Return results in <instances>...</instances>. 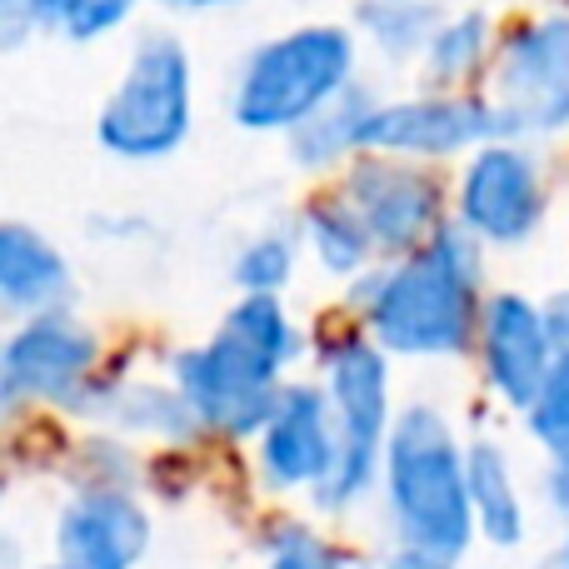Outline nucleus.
Masks as SVG:
<instances>
[{
    "label": "nucleus",
    "mask_w": 569,
    "mask_h": 569,
    "mask_svg": "<svg viewBox=\"0 0 569 569\" xmlns=\"http://www.w3.org/2000/svg\"><path fill=\"white\" fill-rule=\"evenodd\" d=\"M485 284V246L460 226L440 220L430 240L395 266L360 270L350 280V305L365 335L385 355L405 360H460L475 350Z\"/></svg>",
    "instance_id": "f257e3e1"
},
{
    "label": "nucleus",
    "mask_w": 569,
    "mask_h": 569,
    "mask_svg": "<svg viewBox=\"0 0 569 569\" xmlns=\"http://www.w3.org/2000/svg\"><path fill=\"white\" fill-rule=\"evenodd\" d=\"M380 495L395 550H420L465 565L475 550V515L465 490V445L435 405L395 410L380 460Z\"/></svg>",
    "instance_id": "f03ea898"
},
{
    "label": "nucleus",
    "mask_w": 569,
    "mask_h": 569,
    "mask_svg": "<svg viewBox=\"0 0 569 569\" xmlns=\"http://www.w3.org/2000/svg\"><path fill=\"white\" fill-rule=\"evenodd\" d=\"M355 80V30L335 20L295 26L246 56L230 86V120L256 136H290Z\"/></svg>",
    "instance_id": "7ed1b4c3"
},
{
    "label": "nucleus",
    "mask_w": 569,
    "mask_h": 569,
    "mask_svg": "<svg viewBox=\"0 0 569 569\" xmlns=\"http://www.w3.org/2000/svg\"><path fill=\"white\" fill-rule=\"evenodd\" d=\"M320 390L335 425V465L320 480V490H310V500L325 515H345L370 500L380 485L385 435L395 420L390 355L370 335H345L320 360Z\"/></svg>",
    "instance_id": "20e7f679"
},
{
    "label": "nucleus",
    "mask_w": 569,
    "mask_h": 569,
    "mask_svg": "<svg viewBox=\"0 0 569 569\" xmlns=\"http://www.w3.org/2000/svg\"><path fill=\"white\" fill-rule=\"evenodd\" d=\"M196 126V66L180 36L146 30L130 50L120 86L106 96L96 116V140L116 160L150 166L170 160Z\"/></svg>",
    "instance_id": "39448f33"
},
{
    "label": "nucleus",
    "mask_w": 569,
    "mask_h": 569,
    "mask_svg": "<svg viewBox=\"0 0 569 569\" xmlns=\"http://www.w3.org/2000/svg\"><path fill=\"white\" fill-rule=\"evenodd\" d=\"M485 106L495 116V140L569 130V16L525 20L500 40Z\"/></svg>",
    "instance_id": "423d86ee"
},
{
    "label": "nucleus",
    "mask_w": 569,
    "mask_h": 569,
    "mask_svg": "<svg viewBox=\"0 0 569 569\" xmlns=\"http://www.w3.org/2000/svg\"><path fill=\"white\" fill-rule=\"evenodd\" d=\"M170 385L190 405L200 430H216L226 440H250L270 420L280 400L284 370L256 355L230 330H216L206 345H190L170 360Z\"/></svg>",
    "instance_id": "0eeeda50"
},
{
    "label": "nucleus",
    "mask_w": 569,
    "mask_h": 569,
    "mask_svg": "<svg viewBox=\"0 0 569 569\" xmlns=\"http://www.w3.org/2000/svg\"><path fill=\"white\" fill-rule=\"evenodd\" d=\"M100 370V340L70 305L26 315L0 340V415L26 405H70Z\"/></svg>",
    "instance_id": "6e6552de"
},
{
    "label": "nucleus",
    "mask_w": 569,
    "mask_h": 569,
    "mask_svg": "<svg viewBox=\"0 0 569 569\" xmlns=\"http://www.w3.org/2000/svg\"><path fill=\"white\" fill-rule=\"evenodd\" d=\"M455 206H460V226L480 246H495V250L525 246L545 226V210H550L540 160L520 140H485L465 160Z\"/></svg>",
    "instance_id": "1a4fd4ad"
},
{
    "label": "nucleus",
    "mask_w": 569,
    "mask_h": 569,
    "mask_svg": "<svg viewBox=\"0 0 569 569\" xmlns=\"http://www.w3.org/2000/svg\"><path fill=\"white\" fill-rule=\"evenodd\" d=\"M345 200L360 216L365 236H370L375 256H410L440 230L445 220V190L430 170L400 156H370L360 150L345 176Z\"/></svg>",
    "instance_id": "9d476101"
},
{
    "label": "nucleus",
    "mask_w": 569,
    "mask_h": 569,
    "mask_svg": "<svg viewBox=\"0 0 569 569\" xmlns=\"http://www.w3.org/2000/svg\"><path fill=\"white\" fill-rule=\"evenodd\" d=\"M495 140V116L480 96H415V100H380L360 130V150L400 160H450L465 150Z\"/></svg>",
    "instance_id": "9b49d317"
},
{
    "label": "nucleus",
    "mask_w": 569,
    "mask_h": 569,
    "mask_svg": "<svg viewBox=\"0 0 569 569\" xmlns=\"http://www.w3.org/2000/svg\"><path fill=\"white\" fill-rule=\"evenodd\" d=\"M260 480L276 495H310L335 465V425L320 385H280V400L256 435Z\"/></svg>",
    "instance_id": "f8f14e48"
},
{
    "label": "nucleus",
    "mask_w": 569,
    "mask_h": 569,
    "mask_svg": "<svg viewBox=\"0 0 569 569\" xmlns=\"http://www.w3.org/2000/svg\"><path fill=\"white\" fill-rule=\"evenodd\" d=\"M475 350H480V365H485V385H490L510 410L525 415V405L540 395L545 375H550V365H555V345H550V335H545L540 305L520 290L485 295Z\"/></svg>",
    "instance_id": "ddd939ff"
},
{
    "label": "nucleus",
    "mask_w": 569,
    "mask_h": 569,
    "mask_svg": "<svg viewBox=\"0 0 569 569\" xmlns=\"http://www.w3.org/2000/svg\"><path fill=\"white\" fill-rule=\"evenodd\" d=\"M56 550L70 569H136L150 550V515L130 490L86 485L60 510Z\"/></svg>",
    "instance_id": "4468645a"
},
{
    "label": "nucleus",
    "mask_w": 569,
    "mask_h": 569,
    "mask_svg": "<svg viewBox=\"0 0 569 569\" xmlns=\"http://www.w3.org/2000/svg\"><path fill=\"white\" fill-rule=\"evenodd\" d=\"M70 266L40 230L20 220H0V310L40 315L70 305Z\"/></svg>",
    "instance_id": "2eb2a0df"
},
{
    "label": "nucleus",
    "mask_w": 569,
    "mask_h": 569,
    "mask_svg": "<svg viewBox=\"0 0 569 569\" xmlns=\"http://www.w3.org/2000/svg\"><path fill=\"white\" fill-rule=\"evenodd\" d=\"M465 490H470L475 540L495 545V550H520L530 535V510H525L510 450L500 440L465 445Z\"/></svg>",
    "instance_id": "dca6fc26"
},
{
    "label": "nucleus",
    "mask_w": 569,
    "mask_h": 569,
    "mask_svg": "<svg viewBox=\"0 0 569 569\" xmlns=\"http://www.w3.org/2000/svg\"><path fill=\"white\" fill-rule=\"evenodd\" d=\"M375 106H380V96L370 86H360V80H350L330 106H320L310 120H300L284 136L290 140V160L300 170H330L340 160L360 156V130L375 116Z\"/></svg>",
    "instance_id": "f3484780"
},
{
    "label": "nucleus",
    "mask_w": 569,
    "mask_h": 569,
    "mask_svg": "<svg viewBox=\"0 0 569 569\" xmlns=\"http://www.w3.org/2000/svg\"><path fill=\"white\" fill-rule=\"evenodd\" d=\"M495 50V26L485 10H455V16H445L440 26H435L430 46H425V86L435 90V96H455V90L465 86L470 76H480V66L490 60Z\"/></svg>",
    "instance_id": "a211bd4d"
},
{
    "label": "nucleus",
    "mask_w": 569,
    "mask_h": 569,
    "mask_svg": "<svg viewBox=\"0 0 569 569\" xmlns=\"http://www.w3.org/2000/svg\"><path fill=\"white\" fill-rule=\"evenodd\" d=\"M300 230H305V246L315 250V260H320L325 276L355 280L360 270H370L375 246H370L360 216L350 210V200L345 196H315L310 206H305Z\"/></svg>",
    "instance_id": "6ab92c4d"
},
{
    "label": "nucleus",
    "mask_w": 569,
    "mask_h": 569,
    "mask_svg": "<svg viewBox=\"0 0 569 569\" xmlns=\"http://www.w3.org/2000/svg\"><path fill=\"white\" fill-rule=\"evenodd\" d=\"M96 420H110L130 435H156V440H196L200 425L190 415V405L180 400L176 385H110L106 405H100Z\"/></svg>",
    "instance_id": "aec40b11"
},
{
    "label": "nucleus",
    "mask_w": 569,
    "mask_h": 569,
    "mask_svg": "<svg viewBox=\"0 0 569 569\" xmlns=\"http://www.w3.org/2000/svg\"><path fill=\"white\" fill-rule=\"evenodd\" d=\"M440 20H445L440 0H365L360 6L365 40H370L385 60H395V66L420 60Z\"/></svg>",
    "instance_id": "412c9836"
},
{
    "label": "nucleus",
    "mask_w": 569,
    "mask_h": 569,
    "mask_svg": "<svg viewBox=\"0 0 569 569\" xmlns=\"http://www.w3.org/2000/svg\"><path fill=\"white\" fill-rule=\"evenodd\" d=\"M220 330L246 340L250 350L266 355V360L280 365V370H290V365L305 355V335H300V325L290 320V310L280 305V295H240V300L226 310Z\"/></svg>",
    "instance_id": "4be33fe9"
},
{
    "label": "nucleus",
    "mask_w": 569,
    "mask_h": 569,
    "mask_svg": "<svg viewBox=\"0 0 569 569\" xmlns=\"http://www.w3.org/2000/svg\"><path fill=\"white\" fill-rule=\"evenodd\" d=\"M525 435L540 445L550 465L569 460V350L555 355L540 395L525 405Z\"/></svg>",
    "instance_id": "5701e85b"
},
{
    "label": "nucleus",
    "mask_w": 569,
    "mask_h": 569,
    "mask_svg": "<svg viewBox=\"0 0 569 569\" xmlns=\"http://www.w3.org/2000/svg\"><path fill=\"white\" fill-rule=\"evenodd\" d=\"M295 236L290 230H266V236L246 240L230 266V280L240 284L246 295H280L284 284L295 280Z\"/></svg>",
    "instance_id": "b1692460"
},
{
    "label": "nucleus",
    "mask_w": 569,
    "mask_h": 569,
    "mask_svg": "<svg viewBox=\"0 0 569 569\" xmlns=\"http://www.w3.org/2000/svg\"><path fill=\"white\" fill-rule=\"evenodd\" d=\"M140 0H66L56 16V30H66V40H106L110 30H120L130 16H136Z\"/></svg>",
    "instance_id": "393cba45"
},
{
    "label": "nucleus",
    "mask_w": 569,
    "mask_h": 569,
    "mask_svg": "<svg viewBox=\"0 0 569 569\" xmlns=\"http://www.w3.org/2000/svg\"><path fill=\"white\" fill-rule=\"evenodd\" d=\"M266 569H350L345 555L335 545H325L315 530L305 525H290L270 540V555H266Z\"/></svg>",
    "instance_id": "a878e982"
},
{
    "label": "nucleus",
    "mask_w": 569,
    "mask_h": 569,
    "mask_svg": "<svg viewBox=\"0 0 569 569\" xmlns=\"http://www.w3.org/2000/svg\"><path fill=\"white\" fill-rule=\"evenodd\" d=\"M40 10L36 0H0V50H16L36 36Z\"/></svg>",
    "instance_id": "bb28decb"
},
{
    "label": "nucleus",
    "mask_w": 569,
    "mask_h": 569,
    "mask_svg": "<svg viewBox=\"0 0 569 569\" xmlns=\"http://www.w3.org/2000/svg\"><path fill=\"white\" fill-rule=\"evenodd\" d=\"M540 320H545V335H550L555 355L569 350V290H555L550 300H540Z\"/></svg>",
    "instance_id": "cd10ccee"
},
{
    "label": "nucleus",
    "mask_w": 569,
    "mask_h": 569,
    "mask_svg": "<svg viewBox=\"0 0 569 569\" xmlns=\"http://www.w3.org/2000/svg\"><path fill=\"white\" fill-rule=\"evenodd\" d=\"M545 500H550V510H560L569 520V460L545 470Z\"/></svg>",
    "instance_id": "c85d7f7f"
},
{
    "label": "nucleus",
    "mask_w": 569,
    "mask_h": 569,
    "mask_svg": "<svg viewBox=\"0 0 569 569\" xmlns=\"http://www.w3.org/2000/svg\"><path fill=\"white\" fill-rule=\"evenodd\" d=\"M380 569H460L450 560H435V555H420V550H395L390 560H385Z\"/></svg>",
    "instance_id": "c756f323"
},
{
    "label": "nucleus",
    "mask_w": 569,
    "mask_h": 569,
    "mask_svg": "<svg viewBox=\"0 0 569 569\" xmlns=\"http://www.w3.org/2000/svg\"><path fill=\"white\" fill-rule=\"evenodd\" d=\"M170 10H220V6H240V0H160Z\"/></svg>",
    "instance_id": "7c9ffc66"
},
{
    "label": "nucleus",
    "mask_w": 569,
    "mask_h": 569,
    "mask_svg": "<svg viewBox=\"0 0 569 569\" xmlns=\"http://www.w3.org/2000/svg\"><path fill=\"white\" fill-rule=\"evenodd\" d=\"M60 6H66V0H36V10H40V26H56Z\"/></svg>",
    "instance_id": "2f4dec72"
},
{
    "label": "nucleus",
    "mask_w": 569,
    "mask_h": 569,
    "mask_svg": "<svg viewBox=\"0 0 569 569\" xmlns=\"http://www.w3.org/2000/svg\"><path fill=\"white\" fill-rule=\"evenodd\" d=\"M530 569H569V565H565V555L555 550V555H545V560H540V565H530Z\"/></svg>",
    "instance_id": "473e14b6"
},
{
    "label": "nucleus",
    "mask_w": 569,
    "mask_h": 569,
    "mask_svg": "<svg viewBox=\"0 0 569 569\" xmlns=\"http://www.w3.org/2000/svg\"><path fill=\"white\" fill-rule=\"evenodd\" d=\"M560 555H565V565H569V520H565V545H560Z\"/></svg>",
    "instance_id": "72a5a7b5"
},
{
    "label": "nucleus",
    "mask_w": 569,
    "mask_h": 569,
    "mask_svg": "<svg viewBox=\"0 0 569 569\" xmlns=\"http://www.w3.org/2000/svg\"><path fill=\"white\" fill-rule=\"evenodd\" d=\"M46 569H70V565H60V560H56V565H46Z\"/></svg>",
    "instance_id": "f704fd0d"
},
{
    "label": "nucleus",
    "mask_w": 569,
    "mask_h": 569,
    "mask_svg": "<svg viewBox=\"0 0 569 569\" xmlns=\"http://www.w3.org/2000/svg\"><path fill=\"white\" fill-rule=\"evenodd\" d=\"M0 505H6V485H0Z\"/></svg>",
    "instance_id": "c9c22d12"
},
{
    "label": "nucleus",
    "mask_w": 569,
    "mask_h": 569,
    "mask_svg": "<svg viewBox=\"0 0 569 569\" xmlns=\"http://www.w3.org/2000/svg\"><path fill=\"white\" fill-rule=\"evenodd\" d=\"M440 6H445V0H440Z\"/></svg>",
    "instance_id": "e433bc0d"
}]
</instances>
